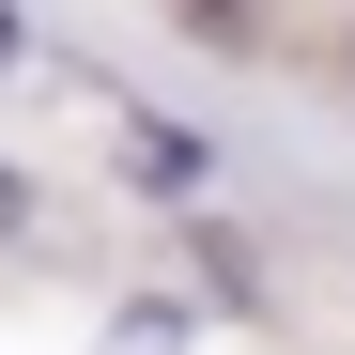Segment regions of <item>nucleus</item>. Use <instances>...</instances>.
<instances>
[{
	"mask_svg": "<svg viewBox=\"0 0 355 355\" xmlns=\"http://www.w3.org/2000/svg\"><path fill=\"white\" fill-rule=\"evenodd\" d=\"M186 263H201V278L232 293V309H263V263H248V248H232V232H186Z\"/></svg>",
	"mask_w": 355,
	"mask_h": 355,
	"instance_id": "1",
	"label": "nucleus"
},
{
	"mask_svg": "<svg viewBox=\"0 0 355 355\" xmlns=\"http://www.w3.org/2000/svg\"><path fill=\"white\" fill-rule=\"evenodd\" d=\"M139 170H155V186H201V170H216V155H201L186 124H139Z\"/></svg>",
	"mask_w": 355,
	"mask_h": 355,
	"instance_id": "2",
	"label": "nucleus"
},
{
	"mask_svg": "<svg viewBox=\"0 0 355 355\" xmlns=\"http://www.w3.org/2000/svg\"><path fill=\"white\" fill-rule=\"evenodd\" d=\"M170 16H186L201 46H248V0H170Z\"/></svg>",
	"mask_w": 355,
	"mask_h": 355,
	"instance_id": "3",
	"label": "nucleus"
},
{
	"mask_svg": "<svg viewBox=\"0 0 355 355\" xmlns=\"http://www.w3.org/2000/svg\"><path fill=\"white\" fill-rule=\"evenodd\" d=\"M16 216H31V186H16V155H0V232H16Z\"/></svg>",
	"mask_w": 355,
	"mask_h": 355,
	"instance_id": "4",
	"label": "nucleus"
},
{
	"mask_svg": "<svg viewBox=\"0 0 355 355\" xmlns=\"http://www.w3.org/2000/svg\"><path fill=\"white\" fill-rule=\"evenodd\" d=\"M16 46H31V31H16V16H0V62H16Z\"/></svg>",
	"mask_w": 355,
	"mask_h": 355,
	"instance_id": "5",
	"label": "nucleus"
},
{
	"mask_svg": "<svg viewBox=\"0 0 355 355\" xmlns=\"http://www.w3.org/2000/svg\"><path fill=\"white\" fill-rule=\"evenodd\" d=\"M340 78H355V31H340Z\"/></svg>",
	"mask_w": 355,
	"mask_h": 355,
	"instance_id": "6",
	"label": "nucleus"
}]
</instances>
